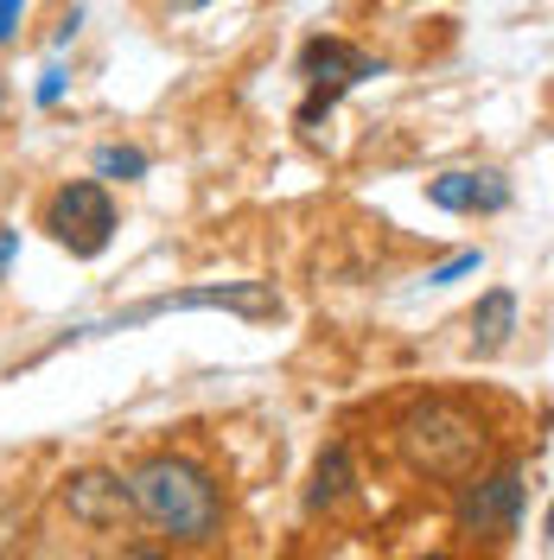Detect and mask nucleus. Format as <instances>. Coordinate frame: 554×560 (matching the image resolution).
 I'll return each mask as SVG.
<instances>
[{
	"instance_id": "nucleus-1",
	"label": "nucleus",
	"mask_w": 554,
	"mask_h": 560,
	"mask_svg": "<svg viewBox=\"0 0 554 560\" xmlns=\"http://www.w3.org/2000/svg\"><path fill=\"white\" fill-rule=\"evenodd\" d=\"M128 497H135V516L153 535H166L173 548H217L223 523H230V503L223 485L210 478L198 458L185 453H147L128 471Z\"/></svg>"
},
{
	"instance_id": "nucleus-2",
	"label": "nucleus",
	"mask_w": 554,
	"mask_h": 560,
	"mask_svg": "<svg viewBox=\"0 0 554 560\" xmlns=\"http://www.w3.org/2000/svg\"><path fill=\"white\" fill-rule=\"evenodd\" d=\"M395 453L408 458V471L434 478V485H465L472 471H485L490 427L459 395H420V401H408V415L395 420Z\"/></svg>"
},
{
	"instance_id": "nucleus-3",
	"label": "nucleus",
	"mask_w": 554,
	"mask_h": 560,
	"mask_svg": "<svg viewBox=\"0 0 554 560\" xmlns=\"http://www.w3.org/2000/svg\"><path fill=\"white\" fill-rule=\"evenodd\" d=\"M38 230L58 248H70L77 261H96V255L115 243V198H108V185H96V178H65V185L45 198Z\"/></svg>"
},
{
	"instance_id": "nucleus-4",
	"label": "nucleus",
	"mask_w": 554,
	"mask_h": 560,
	"mask_svg": "<svg viewBox=\"0 0 554 560\" xmlns=\"http://www.w3.org/2000/svg\"><path fill=\"white\" fill-rule=\"evenodd\" d=\"M452 523L459 535H472V541H510L522 528V465H490V471H472L465 485H452Z\"/></svg>"
},
{
	"instance_id": "nucleus-5",
	"label": "nucleus",
	"mask_w": 554,
	"mask_h": 560,
	"mask_svg": "<svg viewBox=\"0 0 554 560\" xmlns=\"http://www.w3.org/2000/svg\"><path fill=\"white\" fill-rule=\"evenodd\" d=\"M160 313H236V318H275L280 313V293L268 280H210V287H185V293H160L135 313L108 318V325H90V331H122V325H140V318H160Z\"/></svg>"
},
{
	"instance_id": "nucleus-6",
	"label": "nucleus",
	"mask_w": 554,
	"mask_h": 560,
	"mask_svg": "<svg viewBox=\"0 0 554 560\" xmlns=\"http://www.w3.org/2000/svg\"><path fill=\"white\" fill-rule=\"evenodd\" d=\"M382 58H370V51H357L350 38H332L319 33L300 45V77H307V96H319V103L338 108V96L345 90H357V83H370V77H382Z\"/></svg>"
},
{
	"instance_id": "nucleus-7",
	"label": "nucleus",
	"mask_w": 554,
	"mask_h": 560,
	"mask_svg": "<svg viewBox=\"0 0 554 560\" xmlns=\"http://www.w3.org/2000/svg\"><path fill=\"white\" fill-rule=\"evenodd\" d=\"M58 503L70 510V523L83 528H122L135 516V497H128V478L122 471H108V465H83V471H70L65 490H58Z\"/></svg>"
},
{
	"instance_id": "nucleus-8",
	"label": "nucleus",
	"mask_w": 554,
	"mask_h": 560,
	"mask_svg": "<svg viewBox=\"0 0 554 560\" xmlns=\"http://www.w3.org/2000/svg\"><path fill=\"white\" fill-rule=\"evenodd\" d=\"M510 198L517 191L497 166H459V173L427 178V205L452 210V217H497V210H510Z\"/></svg>"
},
{
	"instance_id": "nucleus-9",
	"label": "nucleus",
	"mask_w": 554,
	"mask_h": 560,
	"mask_svg": "<svg viewBox=\"0 0 554 560\" xmlns=\"http://www.w3.org/2000/svg\"><path fill=\"white\" fill-rule=\"evenodd\" d=\"M517 293L510 287H490L478 293V306H472V357H497V350L517 338Z\"/></svg>"
},
{
	"instance_id": "nucleus-10",
	"label": "nucleus",
	"mask_w": 554,
	"mask_h": 560,
	"mask_svg": "<svg viewBox=\"0 0 554 560\" xmlns=\"http://www.w3.org/2000/svg\"><path fill=\"white\" fill-rule=\"evenodd\" d=\"M357 490V471H350V446L345 440H325V453L312 458V490H307V510L312 516H332Z\"/></svg>"
},
{
	"instance_id": "nucleus-11",
	"label": "nucleus",
	"mask_w": 554,
	"mask_h": 560,
	"mask_svg": "<svg viewBox=\"0 0 554 560\" xmlns=\"http://www.w3.org/2000/svg\"><path fill=\"white\" fill-rule=\"evenodd\" d=\"M90 166H96V185H140L153 160H147L140 147H128V140H108V147H96Z\"/></svg>"
},
{
	"instance_id": "nucleus-12",
	"label": "nucleus",
	"mask_w": 554,
	"mask_h": 560,
	"mask_svg": "<svg viewBox=\"0 0 554 560\" xmlns=\"http://www.w3.org/2000/svg\"><path fill=\"white\" fill-rule=\"evenodd\" d=\"M478 268H485V255H478V248H459V255H447L440 268H427V287H452V280L478 275Z\"/></svg>"
},
{
	"instance_id": "nucleus-13",
	"label": "nucleus",
	"mask_w": 554,
	"mask_h": 560,
	"mask_svg": "<svg viewBox=\"0 0 554 560\" xmlns=\"http://www.w3.org/2000/svg\"><path fill=\"white\" fill-rule=\"evenodd\" d=\"M65 90H70V70H58V65H51L45 77H38L33 103H38V108H58V103H65Z\"/></svg>"
},
{
	"instance_id": "nucleus-14",
	"label": "nucleus",
	"mask_w": 554,
	"mask_h": 560,
	"mask_svg": "<svg viewBox=\"0 0 554 560\" xmlns=\"http://www.w3.org/2000/svg\"><path fill=\"white\" fill-rule=\"evenodd\" d=\"M20 26H26V0H0V51L20 38Z\"/></svg>"
},
{
	"instance_id": "nucleus-15",
	"label": "nucleus",
	"mask_w": 554,
	"mask_h": 560,
	"mask_svg": "<svg viewBox=\"0 0 554 560\" xmlns=\"http://www.w3.org/2000/svg\"><path fill=\"white\" fill-rule=\"evenodd\" d=\"M77 26H83V13H77V7H70L65 20H58V33H51V45H58V51H65L70 38H77Z\"/></svg>"
},
{
	"instance_id": "nucleus-16",
	"label": "nucleus",
	"mask_w": 554,
	"mask_h": 560,
	"mask_svg": "<svg viewBox=\"0 0 554 560\" xmlns=\"http://www.w3.org/2000/svg\"><path fill=\"white\" fill-rule=\"evenodd\" d=\"M13 255H20V230H0V280L13 268Z\"/></svg>"
},
{
	"instance_id": "nucleus-17",
	"label": "nucleus",
	"mask_w": 554,
	"mask_h": 560,
	"mask_svg": "<svg viewBox=\"0 0 554 560\" xmlns=\"http://www.w3.org/2000/svg\"><path fill=\"white\" fill-rule=\"evenodd\" d=\"M198 7H210V0H166V13H198Z\"/></svg>"
},
{
	"instance_id": "nucleus-18",
	"label": "nucleus",
	"mask_w": 554,
	"mask_h": 560,
	"mask_svg": "<svg viewBox=\"0 0 554 560\" xmlns=\"http://www.w3.org/2000/svg\"><path fill=\"white\" fill-rule=\"evenodd\" d=\"M128 560H173V555H153V548H135Z\"/></svg>"
},
{
	"instance_id": "nucleus-19",
	"label": "nucleus",
	"mask_w": 554,
	"mask_h": 560,
	"mask_svg": "<svg viewBox=\"0 0 554 560\" xmlns=\"http://www.w3.org/2000/svg\"><path fill=\"white\" fill-rule=\"evenodd\" d=\"M420 560H447V555H420Z\"/></svg>"
}]
</instances>
